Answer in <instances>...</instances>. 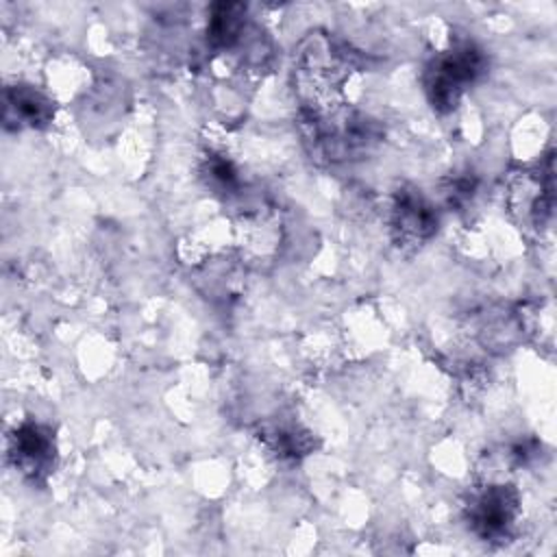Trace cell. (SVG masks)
<instances>
[{
	"label": "cell",
	"instance_id": "obj_3",
	"mask_svg": "<svg viewBox=\"0 0 557 557\" xmlns=\"http://www.w3.org/2000/svg\"><path fill=\"white\" fill-rule=\"evenodd\" d=\"M7 459L30 483H44L57 466L52 429L35 420H24L7 437Z\"/></svg>",
	"mask_w": 557,
	"mask_h": 557
},
{
	"label": "cell",
	"instance_id": "obj_5",
	"mask_svg": "<svg viewBox=\"0 0 557 557\" xmlns=\"http://www.w3.org/2000/svg\"><path fill=\"white\" fill-rule=\"evenodd\" d=\"M52 100L33 85L4 89V124L13 128H44L52 122Z\"/></svg>",
	"mask_w": 557,
	"mask_h": 557
},
{
	"label": "cell",
	"instance_id": "obj_4",
	"mask_svg": "<svg viewBox=\"0 0 557 557\" xmlns=\"http://www.w3.org/2000/svg\"><path fill=\"white\" fill-rule=\"evenodd\" d=\"M437 231V211L433 202L416 187H400L389 207V233L398 248L416 250Z\"/></svg>",
	"mask_w": 557,
	"mask_h": 557
},
{
	"label": "cell",
	"instance_id": "obj_6",
	"mask_svg": "<svg viewBox=\"0 0 557 557\" xmlns=\"http://www.w3.org/2000/svg\"><path fill=\"white\" fill-rule=\"evenodd\" d=\"M248 17L246 7L237 2L213 4L207 17V44L215 52H231L244 46L248 37Z\"/></svg>",
	"mask_w": 557,
	"mask_h": 557
},
{
	"label": "cell",
	"instance_id": "obj_9",
	"mask_svg": "<svg viewBox=\"0 0 557 557\" xmlns=\"http://www.w3.org/2000/svg\"><path fill=\"white\" fill-rule=\"evenodd\" d=\"M476 191V176L472 172L453 174L442 189V196L448 207H463Z\"/></svg>",
	"mask_w": 557,
	"mask_h": 557
},
{
	"label": "cell",
	"instance_id": "obj_2",
	"mask_svg": "<svg viewBox=\"0 0 557 557\" xmlns=\"http://www.w3.org/2000/svg\"><path fill=\"white\" fill-rule=\"evenodd\" d=\"M468 529L483 542H505L520 518V494L511 483L494 479L476 487L463 505Z\"/></svg>",
	"mask_w": 557,
	"mask_h": 557
},
{
	"label": "cell",
	"instance_id": "obj_1",
	"mask_svg": "<svg viewBox=\"0 0 557 557\" xmlns=\"http://www.w3.org/2000/svg\"><path fill=\"white\" fill-rule=\"evenodd\" d=\"M487 72V57L472 39L455 41L448 50L437 52L422 72L424 94L440 113L457 109L463 94Z\"/></svg>",
	"mask_w": 557,
	"mask_h": 557
},
{
	"label": "cell",
	"instance_id": "obj_7",
	"mask_svg": "<svg viewBox=\"0 0 557 557\" xmlns=\"http://www.w3.org/2000/svg\"><path fill=\"white\" fill-rule=\"evenodd\" d=\"M263 440L276 457L289 459V461L302 459L313 448L311 433H307V431H302L300 426H294V424L270 426V429L263 431Z\"/></svg>",
	"mask_w": 557,
	"mask_h": 557
},
{
	"label": "cell",
	"instance_id": "obj_8",
	"mask_svg": "<svg viewBox=\"0 0 557 557\" xmlns=\"http://www.w3.org/2000/svg\"><path fill=\"white\" fill-rule=\"evenodd\" d=\"M202 176L207 181V185L224 196L237 194L242 189V178H239V170L237 165L224 154V152H215L211 150L205 161H202Z\"/></svg>",
	"mask_w": 557,
	"mask_h": 557
}]
</instances>
